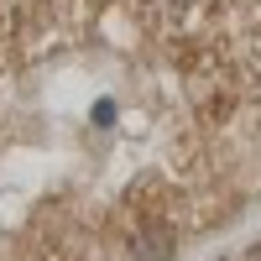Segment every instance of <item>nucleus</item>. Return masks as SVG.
I'll return each mask as SVG.
<instances>
[{"instance_id":"f257e3e1","label":"nucleus","mask_w":261,"mask_h":261,"mask_svg":"<svg viewBox=\"0 0 261 261\" xmlns=\"http://www.w3.org/2000/svg\"><path fill=\"white\" fill-rule=\"evenodd\" d=\"M167 256H172L167 230H141V235H136V251H130V261H167Z\"/></svg>"}]
</instances>
